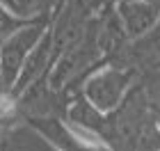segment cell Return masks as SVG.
I'll return each instance as SVG.
<instances>
[{"label":"cell","mask_w":160,"mask_h":151,"mask_svg":"<svg viewBox=\"0 0 160 151\" xmlns=\"http://www.w3.org/2000/svg\"><path fill=\"white\" fill-rule=\"evenodd\" d=\"M140 78L142 69L114 60H103L96 69H92L82 78L80 94L87 101H92L101 112L110 114L121 108V103L128 98L133 87L140 83Z\"/></svg>","instance_id":"6da1fadb"},{"label":"cell","mask_w":160,"mask_h":151,"mask_svg":"<svg viewBox=\"0 0 160 151\" xmlns=\"http://www.w3.org/2000/svg\"><path fill=\"white\" fill-rule=\"evenodd\" d=\"M53 21H32L9 37H2L0 46V83H2V94H9L18 80V73L30 55V50L39 44V39L46 34Z\"/></svg>","instance_id":"7a4b0ae2"},{"label":"cell","mask_w":160,"mask_h":151,"mask_svg":"<svg viewBox=\"0 0 160 151\" xmlns=\"http://www.w3.org/2000/svg\"><path fill=\"white\" fill-rule=\"evenodd\" d=\"M53 64H55V50H53V34H50V28H48L46 34L39 39V44L30 50V55H28L23 69L18 73V80H16V85H14V89L9 94L18 96L21 92H25L30 85L41 80L43 76H48Z\"/></svg>","instance_id":"3957f363"},{"label":"cell","mask_w":160,"mask_h":151,"mask_svg":"<svg viewBox=\"0 0 160 151\" xmlns=\"http://www.w3.org/2000/svg\"><path fill=\"white\" fill-rule=\"evenodd\" d=\"M114 7L130 39H140L151 32L160 18V5L153 0H119Z\"/></svg>","instance_id":"277c9868"},{"label":"cell","mask_w":160,"mask_h":151,"mask_svg":"<svg viewBox=\"0 0 160 151\" xmlns=\"http://www.w3.org/2000/svg\"><path fill=\"white\" fill-rule=\"evenodd\" d=\"M0 9L9 12L21 21H53L55 14L62 9L64 0H0Z\"/></svg>","instance_id":"5b68a950"},{"label":"cell","mask_w":160,"mask_h":151,"mask_svg":"<svg viewBox=\"0 0 160 151\" xmlns=\"http://www.w3.org/2000/svg\"><path fill=\"white\" fill-rule=\"evenodd\" d=\"M144 92L151 101V105L160 112V67H149L142 71V78H140Z\"/></svg>","instance_id":"8992f818"},{"label":"cell","mask_w":160,"mask_h":151,"mask_svg":"<svg viewBox=\"0 0 160 151\" xmlns=\"http://www.w3.org/2000/svg\"><path fill=\"white\" fill-rule=\"evenodd\" d=\"M153 67H160V57H158V60H156V64H153Z\"/></svg>","instance_id":"52a82bcc"},{"label":"cell","mask_w":160,"mask_h":151,"mask_svg":"<svg viewBox=\"0 0 160 151\" xmlns=\"http://www.w3.org/2000/svg\"><path fill=\"white\" fill-rule=\"evenodd\" d=\"M153 3H158V5H160V0H153Z\"/></svg>","instance_id":"ba28073f"}]
</instances>
